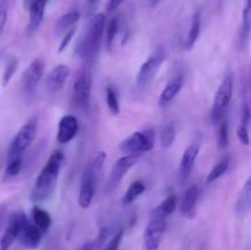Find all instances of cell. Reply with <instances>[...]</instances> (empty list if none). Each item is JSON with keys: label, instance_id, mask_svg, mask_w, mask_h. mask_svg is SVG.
Instances as JSON below:
<instances>
[{"label": "cell", "instance_id": "cell-40", "mask_svg": "<svg viewBox=\"0 0 251 250\" xmlns=\"http://www.w3.org/2000/svg\"><path fill=\"white\" fill-rule=\"evenodd\" d=\"M108 237H109V229H108L107 227L100 228V234H98L97 239H96V243H95L96 247H97L98 249H100V248H102L103 245H104L105 243H107Z\"/></svg>", "mask_w": 251, "mask_h": 250}, {"label": "cell", "instance_id": "cell-5", "mask_svg": "<svg viewBox=\"0 0 251 250\" xmlns=\"http://www.w3.org/2000/svg\"><path fill=\"white\" fill-rule=\"evenodd\" d=\"M37 135V120L31 119L21 126L10 144L7 152V161L15 157H22L24 152L31 146Z\"/></svg>", "mask_w": 251, "mask_h": 250}, {"label": "cell", "instance_id": "cell-43", "mask_svg": "<svg viewBox=\"0 0 251 250\" xmlns=\"http://www.w3.org/2000/svg\"><path fill=\"white\" fill-rule=\"evenodd\" d=\"M80 250H93V245L91 244V243H86L85 245H82V247H81Z\"/></svg>", "mask_w": 251, "mask_h": 250}, {"label": "cell", "instance_id": "cell-39", "mask_svg": "<svg viewBox=\"0 0 251 250\" xmlns=\"http://www.w3.org/2000/svg\"><path fill=\"white\" fill-rule=\"evenodd\" d=\"M7 21V4L5 1H0V37L4 32L5 25Z\"/></svg>", "mask_w": 251, "mask_h": 250}, {"label": "cell", "instance_id": "cell-1", "mask_svg": "<svg viewBox=\"0 0 251 250\" xmlns=\"http://www.w3.org/2000/svg\"><path fill=\"white\" fill-rule=\"evenodd\" d=\"M64 162V153L60 150H55L47 161L46 166L42 168L31 191V200L34 203L47 201L53 196L58 183L59 174Z\"/></svg>", "mask_w": 251, "mask_h": 250}, {"label": "cell", "instance_id": "cell-6", "mask_svg": "<svg viewBox=\"0 0 251 250\" xmlns=\"http://www.w3.org/2000/svg\"><path fill=\"white\" fill-rule=\"evenodd\" d=\"M166 60V54L163 50H157L153 55L150 56L141 66L137 73L136 85L140 88L147 87L156 77L157 73L161 69V65Z\"/></svg>", "mask_w": 251, "mask_h": 250}, {"label": "cell", "instance_id": "cell-16", "mask_svg": "<svg viewBox=\"0 0 251 250\" xmlns=\"http://www.w3.org/2000/svg\"><path fill=\"white\" fill-rule=\"evenodd\" d=\"M200 190L196 184H191L184 193L180 202V213L188 220H193L196 216V206H198Z\"/></svg>", "mask_w": 251, "mask_h": 250}, {"label": "cell", "instance_id": "cell-20", "mask_svg": "<svg viewBox=\"0 0 251 250\" xmlns=\"http://www.w3.org/2000/svg\"><path fill=\"white\" fill-rule=\"evenodd\" d=\"M251 205V180L248 179L245 181L244 186L240 190L239 196L237 199V203H235V212L239 218H244L245 216L249 213Z\"/></svg>", "mask_w": 251, "mask_h": 250}, {"label": "cell", "instance_id": "cell-29", "mask_svg": "<svg viewBox=\"0 0 251 250\" xmlns=\"http://www.w3.org/2000/svg\"><path fill=\"white\" fill-rule=\"evenodd\" d=\"M218 135H217V142L218 147L221 150L227 149L228 145H229V131H228V122L226 119V117L218 123Z\"/></svg>", "mask_w": 251, "mask_h": 250}, {"label": "cell", "instance_id": "cell-7", "mask_svg": "<svg viewBox=\"0 0 251 250\" xmlns=\"http://www.w3.org/2000/svg\"><path fill=\"white\" fill-rule=\"evenodd\" d=\"M27 222V217L24 212L12 213L7 221V225L0 238V250H9L11 245L14 244L15 240L19 238L25 223Z\"/></svg>", "mask_w": 251, "mask_h": 250}, {"label": "cell", "instance_id": "cell-17", "mask_svg": "<svg viewBox=\"0 0 251 250\" xmlns=\"http://www.w3.org/2000/svg\"><path fill=\"white\" fill-rule=\"evenodd\" d=\"M47 2L48 0H33L29 2L28 12H29V20L28 26H27V32L28 34H32L38 29L41 26L42 21H43L44 12H46Z\"/></svg>", "mask_w": 251, "mask_h": 250}, {"label": "cell", "instance_id": "cell-11", "mask_svg": "<svg viewBox=\"0 0 251 250\" xmlns=\"http://www.w3.org/2000/svg\"><path fill=\"white\" fill-rule=\"evenodd\" d=\"M78 120L75 115H64L60 119L58 125V132H56V141L60 145H66L73 141L78 132Z\"/></svg>", "mask_w": 251, "mask_h": 250}, {"label": "cell", "instance_id": "cell-8", "mask_svg": "<svg viewBox=\"0 0 251 250\" xmlns=\"http://www.w3.org/2000/svg\"><path fill=\"white\" fill-rule=\"evenodd\" d=\"M167 229V218L151 217L144 233V243L146 250H158L162 238Z\"/></svg>", "mask_w": 251, "mask_h": 250}, {"label": "cell", "instance_id": "cell-28", "mask_svg": "<svg viewBox=\"0 0 251 250\" xmlns=\"http://www.w3.org/2000/svg\"><path fill=\"white\" fill-rule=\"evenodd\" d=\"M105 102H107L108 108L113 115H118L120 113V103L118 98L117 92L112 86H108L105 88Z\"/></svg>", "mask_w": 251, "mask_h": 250}, {"label": "cell", "instance_id": "cell-12", "mask_svg": "<svg viewBox=\"0 0 251 250\" xmlns=\"http://www.w3.org/2000/svg\"><path fill=\"white\" fill-rule=\"evenodd\" d=\"M69 76H70V68L68 65H65V64L56 65L46 78V87L48 92L51 95L60 92L65 86Z\"/></svg>", "mask_w": 251, "mask_h": 250}, {"label": "cell", "instance_id": "cell-34", "mask_svg": "<svg viewBox=\"0 0 251 250\" xmlns=\"http://www.w3.org/2000/svg\"><path fill=\"white\" fill-rule=\"evenodd\" d=\"M123 237H124V230L119 229L112 238H110L109 242L105 243V247L103 250H119Z\"/></svg>", "mask_w": 251, "mask_h": 250}, {"label": "cell", "instance_id": "cell-35", "mask_svg": "<svg viewBox=\"0 0 251 250\" xmlns=\"http://www.w3.org/2000/svg\"><path fill=\"white\" fill-rule=\"evenodd\" d=\"M75 33H76V27H71L68 32H65V33H64V36L61 37L60 44H59V48H58L59 53H63V51L68 48L69 44H70L71 41H73Z\"/></svg>", "mask_w": 251, "mask_h": 250}, {"label": "cell", "instance_id": "cell-36", "mask_svg": "<svg viewBox=\"0 0 251 250\" xmlns=\"http://www.w3.org/2000/svg\"><path fill=\"white\" fill-rule=\"evenodd\" d=\"M105 159H107V153H105L104 151H100L97 154H96L95 159H93L92 164H91V169L93 171V173L95 174L100 173L103 164H104Z\"/></svg>", "mask_w": 251, "mask_h": 250}, {"label": "cell", "instance_id": "cell-26", "mask_svg": "<svg viewBox=\"0 0 251 250\" xmlns=\"http://www.w3.org/2000/svg\"><path fill=\"white\" fill-rule=\"evenodd\" d=\"M119 32V17L114 16L108 24L107 29H105V49L108 51L112 50L113 46H114V41Z\"/></svg>", "mask_w": 251, "mask_h": 250}, {"label": "cell", "instance_id": "cell-38", "mask_svg": "<svg viewBox=\"0 0 251 250\" xmlns=\"http://www.w3.org/2000/svg\"><path fill=\"white\" fill-rule=\"evenodd\" d=\"M100 1H102V0H86L85 2L86 16L92 17L93 15H95L96 10H97L98 6H100Z\"/></svg>", "mask_w": 251, "mask_h": 250}, {"label": "cell", "instance_id": "cell-14", "mask_svg": "<svg viewBox=\"0 0 251 250\" xmlns=\"http://www.w3.org/2000/svg\"><path fill=\"white\" fill-rule=\"evenodd\" d=\"M44 75V61L41 58H36L31 61L26 70L22 75V82H24L25 88L28 92L36 90L38 83L41 82L42 77Z\"/></svg>", "mask_w": 251, "mask_h": 250}, {"label": "cell", "instance_id": "cell-4", "mask_svg": "<svg viewBox=\"0 0 251 250\" xmlns=\"http://www.w3.org/2000/svg\"><path fill=\"white\" fill-rule=\"evenodd\" d=\"M154 146V130L132 132L129 137L120 142L119 150L124 154H140L149 152Z\"/></svg>", "mask_w": 251, "mask_h": 250}, {"label": "cell", "instance_id": "cell-10", "mask_svg": "<svg viewBox=\"0 0 251 250\" xmlns=\"http://www.w3.org/2000/svg\"><path fill=\"white\" fill-rule=\"evenodd\" d=\"M140 154H125V156L120 157L117 162L114 163V166L112 167L109 173V184L110 186H115L123 180L125 175L127 174V172L132 168V167L136 164V162L139 161Z\"/></svg>", "mask_w": 251, "mask_h": 250}, {"label": "cell", "instance_id": "cell-2", "mask_svg": "<svg viewBox=\"0 0 251 250\" xmlns=\"http://www.w3.org/2000/svg\"><path fill=\"white\" fill-rule=\"evenodd\" d=\"M105 16L103 14L93 15L88 24L85 34L78 41L76 47V54L80 58L90 59L97 54L102 44L103 34H104Z\"/></svg>", "mask_w": 251, "mask_h": 250}, {"label": "cell", "instance_id": "cell-25", "mask_svg": "<svg viewBox=\"0 0 251 250\" xmlns=\"http://www.w3.org/2000/svg\"><path fill=\"white\" fill-rule=\"evenodd\" d=\"M145 190H146V185H145L144 181L135 180L134 183L130 184L126 193H125L124 196H123L122 199L123 205L127 206L130 205V203H132L137 198H140V196L145 193Z\"/></svg>", "mask_w": 251, "mask_h": 250}, {"label": "cell", "instance_id": "cell-24", "mask_svg": "<svg viewBox=\"0 0 251 250\" xmlns=\"http://www.w3.org/2000/svg\"><path fill=\"white\" fill-rule=\"evenodd\" d=\"M78 20H80V12L78 11H69L68 14L63 15L55 25V33L63 37L64 33L68 32Z\"/></svg>", "mask_w": 251, "mask_h": 250}, {"label": "cell", "instance_id": "cell-21", "mask_svg": "<svg viewBox=\"0 0 251 250\" xmlns=\"http://www.w3.org/2000/svg\"><path fill=\"white\" fill-rule=\"evenodd\" d=\"M32 223L41 230L42 233H47L51 225V217L48 211L43 210L38 205H34L32 207Z\"/></svg>", "mask_w": 251, "mask_h": 250}, {"label": "cell", "instance_id": "cell-13", "mask_svg": "<svg viewBox=\"0 0 251 250\" xmlns=\"http://www.w3.org/2000/svg\"><path fill=\"white\" fill-rule=\"evenodd\" d=\"M95 176L96 174L93 173L91 167H88L85 173H83L77 198V203L81 208H88L92 203L93 195H95V186H93L96 180Z\"/></svg>", "mask_w": 251, "mask_h": 250}, {"label": "cell", "instance_id": "cell-22", "mask_svg": "<svg viewBox=\"0 0 251 250\" xmlns=\"http://www.w3.org/2000/svg\"><path fill=\"white\" fill-rule=\"evenodd\" d=\"M178 206V199L176 195H169L152 211L151 217L153 218H167L171 216Z\"/></svg>", "mask_w": 251, "mask_h": 250}, {"label": "cell", "instance_id": "cell-30", "mask_svg": "<svg viewBox=\"0 0 251 250\" xmlns=\"http://www.w3.org/2000/svg\"><path fill=\"white\" fill-rule=\"evenodd\" d=\"M22 166H24V159L22 157H15V158L7 161L6 169H5V179H12L16 175H19L21 172Z\"/></svg>", "mask_w": 251, "mask_h": 250}, {"label": "cell", "instance_id": "cell-9", "mask_svg": "<svg viewBox=\"0 0 251 250\" xmlns=\"http://www.w3.org/2000/svg\"><path fill=\"white\" fill-rule=\"evenodd\" d=\"M92 92V76L87 71L80 74L73 87V100L80 108H87Z\"/></svg>", "mask_w": 251, "mask_h": 250}, {"label": "cell", "instance_id": "cell-42", "mask_svg": "<svg viewBox=\"0 0 251 250\" xmlns=\"http://www.w3.org/2000/svg\"><path fill=\"white\" fill-rule=\"evenodd\" d=\"M6 211H7V206L5 203H0V227L2 225L5 221V216H6Z\"/></svg>", "mask_w": 251, "mask_h": 250}, {"label": "cell", "instance_id": "cell-45", "mask_svg": "<svg viewBox=\"0 0 251 250\" xmlns=\"http://www.w3.org/2000/svg\"><path fill=\"white\" fill-rule=\"evenodd\" d=\"M27 1H28V4H29V2H31V1H33V0H27Z\"/></svg>", "mask_w": 251, "mask_h": 250}, {"label": "cell", "instance_id": "cell-41", "mask_svg": "<svg viewBox=\"0 0 251 250\" xmlns=\"http://www.w3.org/2000/svg\"><path fill=\"white\" fill-rule=\"evenodd\" d=\"M124 0H108V4H107V11L108 12H114L118 7L122 5V2Z\"/></svg>", "mask_w": 251, "mask_h": 250}, {"label": "cell", "instance_id": "cell-15", "mask_svg": "<svg viewBox=\"0 0 251 250\" xmlns=\"http://www.w3.org/2000/svg\"><path fill=\"white\" fill-rule=\"evenodd\" d=\"M199 152H200V146L198 144H193L184 151L183 156L180 158V163H179V171L178 176L179 181L181 184L185 183L190 176L191 172H193L194 164H195L196 159H198Z\"/></svg>", "mask_w": 251, "mask_h": 250}, {"label": "cell", "instance_id": "cell-44", "mask_svg": "<svg viewBox=\"0 0 251 250\" xmlns=\"http://www.w3.org/2000/svg\"><path fill=\"white\" fill-rule=\"evenodd\" d=\"M150 1H151L152 5H157L159 1H161V0H150Z\"/></svg>", "mask_w": 251, "mask_h": 250}, {"label": "cell", "instance_id": "cell-19", "mask_svg": "<svg viewBox=\"0 0 251 250\" xmlns=\"http://www.w3.org/2000/svg\"><path fill=\"white\" fill-rule=\"evenodd\" d=\"M184 80L180 75L176 76L174 78H172L168 83L166 85V87L163 88V91L161 92L159 96L158 104L161 107H167L168 104H171L174 100V98L178 96V93L180 92L181 88H183Z\"/></svg>", "mask_w": 251, "mask_h": 250}, {"label": "cell", "instance_id": "cell-23", "mask_svg": "<svg viewBox=\"0 0 251 250\" xmlns=\"http://www.w3.org/2000/svg\"><path fill=\"white\" fill-rule=\"evenodd\" d=\"M200 32H201V15L200 12L196 11L194 14L193 20H191V26L190 29H189L188 37H186V41L184 47H185L186 50H191L194 48V46L198 42L199 37H200Z\"/></svg>", "mask_w": 251, "mask_h": 250}, {"label": "cell", "instance_id": "cell-33", "mask_svg": "<svg viewBox=\"0 0 251 250\" xmlns=\"http://www.w3.org/2000/svg\"><path fill=\"white\" fill-rule=\"evenodd\" d=\"M250 34V2L248 1L247 6L244 9V14H243V28H242V42L245 41V46L248 43Z\"/></svg>", "mask_w": 251, "mask_h": 250}, {"label": "cell", "instance_id": "cell-37", "mask_svg": "<svg viewBox=\"0 0 251 250\" xmlns=\"http://www.w3.org/2000/svg\"><path fill=\"white\" fill-rule=\"evenodd\" d=\"M237 135L239 141L242 142L243 145L245 146H249L250 144V139H249V125H244L240 124L239 127L237 130Z\"/></svg>", "mask_w": 251, "mask_h": 250}, {"label": "cell", "instance_id": "cell-32", "mask_svg": "<svg viewBox=\"0 0 251 250\" xmlns=\"http://www.w3.org/2000/svg\"><path fill=\"white\" fill-rule=\"evenodd\" d=\"M17 66H19V60L16 58H11L7 61L6 66L4 69V73L1 76V86L2 87H6L9 85V82L11 81L12 76L15 75L17 70Z\"/></svg>", "mask_w": 251, "mask_h": 250}, {"label": "cell", "instance_id": "cell-18", "mask_svg": "<svg viewBox=\"0 0 251 250\" xmlns=\"http://www.w3.org/2000/svg\"><path fill=\"white\" fill-rule=\"evenodd\" d=\"M21 238V242L27 249H36L39 247L42 242V238H43V233L33 225V223L27 222L25 223L24 228H22L21 233L19 235Z\"/></svg>", "mask_w": 251, "mask_h": 250}, {"label": "cell", "instance_id": "cell-27", "mask_svg": "<svg viewBox=\"0 0 251 250\" xmlns=\"http://www.w3.org/2000/svg\"><path fill=\"white\" fill-rule=\"evenodd\" d=\"M228 167H229V157L226 156L223 157L217 164H215V167L208 172L207 178H206V183L211 184L213 183V181L217 180V179H220L221 176L228 171Z\"/></svg>", "mask_w": 251, "mask_h": 250}, {"label": "cell", "instance_id": "cell-31", "mask_svg": "<svg viewBox=\"0 0 251 250\" xmlns=\"http://www.w3.org/2000/svg\"><path fill=\"white\" fill-rule=\"evenodd\" d=\"M176 127L173 124H167L166 126L162 129L161 132V144L162 147L164 149H169V147L173 146L174 141H176Z\"/></svg>", "mask_w": 251, "mask_h": 250}, {"label": "cell", "instance_id": "cell-3", "mask_svg": "<svg viewBox=\"0 0 251 250\" xmlns=\"http://www.w3.org/2000/svg\"><path fill=\"white\" fill-rule=\"evenodd\" d=\"M233 92H234V77H233V74L229 73L225 76L217 92H216L213 107L211 110L212 124H218L225 118L226 112H227L230 100H232Z\"/></svg>", "mask_w": 251, "mask_h": 250}]
</instances>
